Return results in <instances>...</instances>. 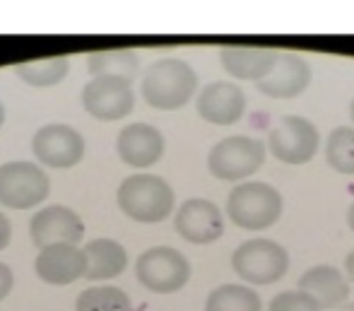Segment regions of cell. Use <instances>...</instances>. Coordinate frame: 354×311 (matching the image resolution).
I'll use <instances>...</instances> for the list:
<instances>
[{"instance_id": "ffe728a7", "label": "cell", "mask_w": 354, "mask_h": 311, "mask_svg": "<svg viewBox=\"0 0 354 311\" xmlns=\"http://www.w3.org/2000/svg\"><path fill=\"white\" fill-rule=\"evenodd\" d=\"M87 70L92 78H126L133 82L140 73V56L131 48L94 51L87 56Z\"/></svg>"}, {"instance_id": "5b68a950", "label": "cell", "mask_w": 354, "mask_h": 311, "mask_svg": "<svg viewBox=\"0 0 354 311\" xmlns=\"http://www.w3.org/2000/svg\"><path fill=\"white\" fill-rule=\"evenodd\" d=\"M232 268L248 285H272L287 275L289 254L272 239H246L232 254Z\"/></svg>"}, {"instance_id": "5bb4252c", "label": "cell", "mask_w": 354, "mask_h": 311, "mask_svg": "<svg viewBox=\"0 0 354 311\" xmlns=\"http://www.w3.org/2000/svg\"><path fill=\"white\" fill-rule=\"evenodd\" d=\"M34 273L48 285H73L75 280L87 278V254L77 244H53L39 251Z\"/></svg>"}, {"instance_id": "f546056e", "label": "cell", "mask_w": 354, "mask_h": 311, "mask_svg": "<svg viewBox=\"0 0 354 311\" xmlns=\"http://www.w3.org/2000/svg\"><path fill=\"white\" fill-rule=\"evenodd\" d=\"M5 123V107H3V102H0V125Z\"/></svg>"}, {"instance_id": "d6986e66", "label": "cell", "mask_w": 354, "mask_h": 311, "mask_svg": "<svg viewBox=\"0 0 354 311\" xmlns=\"http://www.w3.org/2000/svg\"><path fill=\"white\" fill-rule=\"evenodd\" d=\"M87 254V280H113L126 270L128 254L116 239H92L84 247Z\"/></svg>"}, {"instance_id": "7a4b0ae2", "label": "cell", "mask_w": 354, "mask_h": 311, "mask_svg": "<svg viewBox=\"0 0 354 311\" xmlns=\"http://www.w3.org/2000/svg\"><path fill=\"white\" fill-rule=\"evenodd\" d=\"M282 193L268 181L236 184L227 195V217L246 232H263L282 217Z\"/></svg>"}, {"instance_id": "3957f363", "label": "cell", "mask_w": 354, "mask_h": 311, "mask_svg": "<svg viewBox=\"0 0 354 311\" xmlns=\"http://www.w3.org/2000/svg\"><path fill=\"white\" fill-rule=\"evenodd\" d=\"M118 208L126 217L142 224L164 222L174 213V188L157 174H133L118 186Z\"/></svg>"}, {"instance_id": "30bf717a", "label": "cell", "mask_w": 354, "mask_h": 311, "mask_svg": "<svg viewBox=\"0 0 354 311\" xmlns=\"http://www.w3.org/2000/svg\"><path fill=\"white\" fill-rule=\"evenodd\" d=\"M32 152L46 167L71 169L84 157V138L68 123H48L34 133Z\"/></svg>"}, {"instance_id": "ac0fdd59", "label": "cell", "mask_w": 354, "mask_h": 311, "mask_svg": "<svg viewBox=\"0 0 354 311\" xmlns=\"http://www.w3.org/2000/svg\"><path fill=\"white\" fill-rule=\"evenodd\" d=\"M299 290L316 299L321 309H335L350 299V280L335 265H313L299 278Z\"/></svg>"}, {"instance_id": "44dd1931", "label": "cell", "mask_w": 354, "mask_h": 311, "mask_svg": "<svg viewBox=\"0 0 354 311\" xmlns=\"http://www.w3.org/2000/svg\"><path fill=\"white\" fill-rule=\"evenodd\" d=\"M68 68H71V56L58 53V56L17 63L15 65V75L29 87H56L68 75Z\"/></svg>"}, {"instance_id": "277c9868", "label": "cell", "mask_w": 354, "mask_h": 311, "mask_svg": "<svg viewBox=\"0 0 354 311\" xmlns=\"http://www.w3.org/2000/svg\"><path fill=\"white\" fill-rule=\"evenodd\" d=\"M266 162V145L263 140L248 135H229L212 145L207 154V169L219 181L243 184V179L253 177Z\"/></svg>"}, {"instance_id": "8992f818", "label": "cell", "mask_w": 354, "mask_h": 311, "mask_svg": "<svg viewBox=\"0 0 354 311\" xmlns=\"http://www.w3.org/2000/svg\"><path fill=\"white\" fill-rule=\"evenodd\" d=\"M136 275L145 290L154 294H171L191 280V263L174 247H152L136 260Z\"/></svg>"}, {"instance_id": "52a82bcc", "label": "cell", "mask_w": 354, "mask_h": 311, "mask_svg": "<svg viewBox=\"0 0 354 311\" xmlns=\"http://www.w3.org/2000/svg\"><path fill=\"white\" fill-rule=\"evenodd\" d=\"M51 193V179L37 162L15 159L0 164V205L29 210L41 205Z\"/></svg>"}, {"instance_id": "603a6c76", "label": "cell", "mask_w": 354, "mask_h": 311, "mask_svg": "<svg viewBox=\"0 0 354 311\" xmlns=\"http://www.w3.org/2000/svg\"><path fill=\"white\" fill-rule=\"evenodd\" d=\"M326 162L333 172L354 177V125H337L326 140Z\"/></svg>"}, {"instance_id": "484cf974", "label": "cell", "mask_w": 354, "mask_h": 311, "mask_svg": "<svg viewBox=\"0 0 354 311\" xmlns=\"http://www.w3.org/2000/svg\"><path fill=\"white\" fill-rule=\"evenodd\" d=\"M12 285H15L12 270H10L8 263H3V260H0V302H3L10 292H12Z\"/></svg>"}, {"instance_id": "83f0119b", "label": "cell", "mask_w": 354, "mask_h": 311, "mask_svg": "<svg viewBox=\"0 0 354 311\" xmlns=\"http://www.w3.org/2000/svg\"><path fill=\"white\" fill-rule=\"evenodd\" d=\"M345 275H347V280L354 285V249L347 254V258H345Z\"/></svg>"}, {"instance_id": "ba28073f", "label": "cell", "mask_w": 354, "mask_h": 311, "mask_svg": "<svg viewBox=\"0 0 354 311\" xmlns=\"http://www.w3.org/2000/svg\"><path fill=\"white\" fill-rule=\"evenodd\" d=\"M318 148H321V133L313 121L299 114L282 116L268 135V150L272 152V157L292 167L311 162Z\"/></svg>"}, {"instance_id": "6da1fadb", "label": "cell", "mask_w": 354, "mask_h": 311, "mask_svg": "<svg viewBox=\"0 0 354 311\" xmlns=\"http://www.w3.org/2000/svg\"><path fill=\"white\" fill-rule=\"evenodd\" d=\"M198 89V73L181 58H159L145 70L142 99L159 112H176L193 99Z\"/></svg>"}, {"instance_id": "8fae6325", "label": "cell", "mask_w": 354, "mask_h": 311, "mask_svg": "<svg viewBox=\"0 0 354 311\" xmlns=\"http://www.w3.org/2000/svg\"><path fill=\"white\" fill-rule=\"evenodd\" d=\"M178 237L198 247L217 242L224 234V217L217 203L207 198H188L178 205L176 217H174Z\"/></svg>"}, {"instance_id": "9c48e42d", "label": "cell", "mask_w": 354, "mask_h": 311, "mask_svg": "<svg viewBox=\"0 0 354 311\" xmlns=\"http://www.w3.org/2000/svg\"><path fill=\"white\" fill-rule=\"evenodd\" d=\"M82 107L97 121H121L136 109L133 82L126 78H92L82 87Z\"/></svg>"}, {"instance_id": "f1b7e54d", "label": "cell", "mask_w": 354, "mask_h": 311, "mask_svg": "<svg viewBox=\"0 0 354 311\" xmlns=\"http://www.w3.org/2000/svg\"><path fill=\"white\" fill-rule=\"evenodd\" d=\"M347 227H350L352 232H354V203L350 205V208H347Z\"/></svg>"}, {"instance_id": "cb8c5ba5", "label": "cell", "mask_w": 354, "mask_h": 311, "mask_svg": "<svg viewBox=\"0 0 354 311\" xmlns=\"http://www.w3.org/2000/svg\"><path fill=\"white\" fill-rule=\"evenodd\" d=\"M75 311H133V302L116 285H97L80 292Z\"/></svg>"}, {"instance_id": "e0dca14e", "label": "cell", "mask_w": 354, "mask_h": 311, "mask_svg": "<svg viewBox=\"0 0 354 311\" xmlns=\"http://www.w3.org/2000/svg\"><path fill=\"white\" fill-rule=\"evenodd\" d=\"M280 53L263 46H224L219 51L222 68L243 82H263L277 65Z\"/></svg>"}, {"instance_id": "4fadbf2b", "label": "cell", "mask_w": 354, "mask_h": 311, "mask_svg": "<svg viewBox=\"0 0 354 311\" xmlns=\"http://www.w3.org/2000/svg\"><path fill=\"white\" fill-rule=\"evenodd\" d=\"M196 112L212 125H234L246 112V94L236 82H207L198 92Z\"/></svg>"}, {"instance_id": "9a60e30c", "label": "cell", "mask_w": 354, "mask_h": 311, "mask_svg": "<svg viewBox=\"0 0 354 311\" xmlns=\"http://www.w3.org/2000/svg\"><path fill=\"white\" fill-rule=\"evenodd\" d=\"M118 157L136 169H147L157 164L164 154V135L149 123H128L116 140Z\"/></svg>"}, {"instance_id": "d4e9b609", "label": "cell", "mask_w": 354, "mask_h": 311, "mask_svg": "<svg viewBox=\"0 0 354 311\" xmlns=\"http://www.w3.org/2000/svg\"><path fill=\"white\" fill-rule=\"evenodd\" d=\"M268 311H323L318 307L316 299H311L301 290H284V292L275 294L272 302L268 304Z\"/></svg>"}, {"instance_id": "2e32d148", "label": "cell", "mask_w": 354, "mask_h": 311, "mask_svg": "<svg viewBox=\"0 0 354 311\" xmlns=\"http://www.w3.org/2000/svg\"><path fill=\"white\" fill-rule=\"evenodd\" d=\"M311 65L299 53H280L277 65L263 82H258V92L270 99H294L311 85Z\"/></svg>"}, {"instance_id": "4316f807", "label": "cell", "mask_w": 354, "mask_h": 311, "mask_svg": "<svg viewBox=\"0 0 354 311\" xmlns=\"http://www.w3.org/2000/svg\"><path fill=\"white\" fill-rule=\"evenodd\" d=\"M10 239H12V224H10V220L0 213V251L8 247Z\"/></svg>"}, {"instance_id": "1f68e13d", "label": "cell", "mask_w": 354, "mask_h": 311, "mask_svg": "<svg viewBox=\"0 0 354 311\" xmlns=\"http://www.w3.org/2000/svg\"><path fill=\"white\" fill-rule=\"evenodd\" d=\"M340 311H354V302H352V304H347V307H342Z\"/></svg>"}, {"instance_id": "7c38bea8", "label": "cell", "mask_w": 354, "mask_h": 311, "mask_svg": "<svg viewBox=\"0 0 354 311\" xmlns=\"http://www.w3.org/2000/svg\"><path fill=\"white\" fill-rule=\"evenodd\" d=\"M29 237L39 249L53 244H77L84 237V222L68 205H48L29 220Z\"/></svg>"}, {"instance_id": "7402d4cb", "label": "cell", "mask_w": 354, "mask_h": 311, "mask_svg": "<svg viewBox=\"0 0 354 311\" xmlns=\"http://www.w3.org/2000/svg\"><path fill=\"white\" fill-rule=\"evenodd\" d=\"M205 311H263V299L248 285H219L205 299Z\"/></svg>"}, {"instance_id": "4dcf8cb0", "label": "cell", "mask_w": 354, "mask_h": 311, "mask_svg": "<svg viewBox=\"0 0 354 311\" xmlns=\"http://www.w3.org/2000/svg\"><path fill=\"white\" fill-rule=\"evenodd\" d=\"M350 118H352V125H354V97H352V102H350Z\"/></svg>"}]
</instances>
